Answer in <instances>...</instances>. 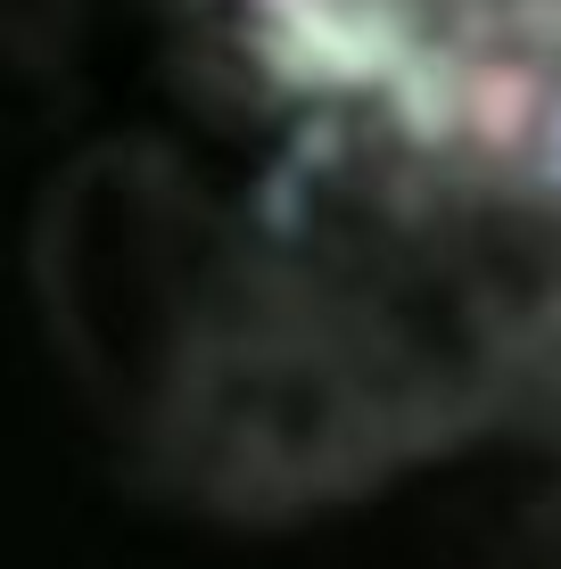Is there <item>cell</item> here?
I'll list each match as a JSON object with an SVG mask.
<instances>
[{
  "mask_svg": "<svg viewBox=\"0 0 561 569\" xmlns=\"http://www.w3.org/2000/svg\"><path fill=\"white\" fill-rule=\"evenodd\" d=\"M314 100L561 190V0H223Z\"/></svg>",
  "mask_w": 561,
  "mask_h": 569,
  "instance_id": "cell-1",
  "label": "cell"
}]
</instances>
